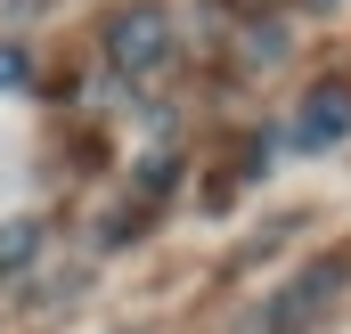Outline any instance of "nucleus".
Returning a JSON list of instances; mask_svg holds the SVG:
<instances>
[{"mask_svg": "<svg viewBox=\"0 0 351 334\" xmlns=\"http://www.w3.org/2000/svg\"><path fill=\"white\" fill-rule=\"evenodd\" d=\"M335 285H343V261H311V269L278 294V310L262 318V334H302L319 310H327V294H335Z\"/></svg>", "mask_w": 351, "mask_h": 334, "instance_id": "nucleus-1", "label": "nucleus"}, {"mask_svg": "<svg viewBox=\"0 0 351 334\" xmlns=\"http://www.w3.org/2000/svg\"><path fill=\"white\" fill-rule=\"evenodd\" d=\"M343 131H351V98H343V90H319L311 114L294 123V147H335Z\"/></svg>", "mask_w": 351, "mask_h": 334, "instance_id": "nucleus-2", "label": "nucleus"}]
</instances>
